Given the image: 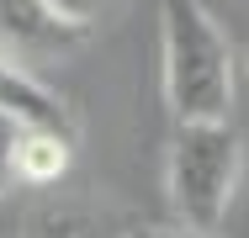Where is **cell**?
I'll return each instance as SVG.
<instances>
[{"label": "cell", "instance_id": "6da1fadb", "mask_svg": "<svg viewBox=\"0 0 249 238\" xmlns=\"http://www.w3.org/2000/svg\"><path fill=\"white\" fill-rule=\"evenodd\" d=\"M164 101L175 122H223L233 106V48L201 0L159 5Z\"/></svg>", "mask_w": 249, "mask_h": 238}, {"label": "cell", "instance_id": "7a4b0ae2", "mask_svg": "<svg viewBox=\"0 0 249 238\" xmlns=\"http://www.w3.org/2000/svg\"><path fill=\"white\" fill-rule=\"evenodd\" d=\"M244 180V143L223 122H175L170 138V212L180 228L217 233Z\"/></svg>", "mask_w": 249, "mask_h": 238}, {"label": "cell", "instance_id": "3957f363", "mask_svg": "<svg viewBox=\"0 0 249 238\" xmlns=\"http://www.w3.org/2000/svg\"><path fill=\"white\" fill-rule=\"evenodd\" d=\"M90 37L85 21L58 16L48 0H0V53L21 69L32 64H58Z\"/></svg>", "mask_w": 249, "mask_h": 238}, {"label": "cell", "instance_id": "277c9868", "mask_svg": "<svg viewBox=\"0 0 249 238\" xmlns=\"http://www.w3.org/2000/svg\"><path fill=\"white\" fill-rule=\"evenodd\" d=\"M0 111H11L21 127H53V133L80 138L74 111H69V106H64L48 85H37V74H32V69L11 64L5 53H0Z\"/></svg>", "mask_w": 249, "mask_h": 238}, {"label": "cell", "instance_id": "5b68a950", "mask_svg": "<svg viewBox=\"0 0 249 238\" xmlns=\"http://www.w3.org/2000/svg\"><path fill=\"white\" fill-rule=\"evenodd\" d=\"M21 238H133L117 212L90 201H43L27 212Z\"/></svg>", "mask_w": 249, "mask_h": 238}, {"label": "cell", "instance_id": "8992f818", "mask_svg": "<svg viewBox=\"0 0 249 238\" xmlns=\"http://www.w3.org/2000/svg\"><path fill=\"white\" fill-rule=\"evenodd\" d=\"M74 159V138L69 133H53V127H21L16 143V180L27 186H53Z\"/></svg>", "mask_w": 249, "mask_h": 238}, {"label": "cell", "instance_id": "52a82bcc", "mask_svg": "<svg viewBox=\"0 0 249 238\" xmlns=\"http://www.w3.org/2000/svg\"><path fill=\"white\" fill-rule=\"evenodd\" d=\"M16 143H21V122L0 111V196L16 186Z\"/></svg>", "mask_w": 249, "mask_h": 238}, {"label": "cell", "instance_id": "ba28073f", "mask_svg": "<svg viewBox=\"0 0 249 238\" xmlns=\"http://www.w3.org/2000/svg\"><path fill=\"white\" fill-rule=\"evenodd\" d=\"M48 5L69 21H85V27H96V16L106 11V0H48Z\"/></svg>", "mask_w": 249, "mask_h": 238}, {"label": "cell", "instance_id": "9c48e42d", "mask_svg": "<svg viewBox=\"0 0 249 238\" xmlns=\"http://www.w3.org/2000/svg\"><path fill=\"white\" fill-rule=\"evenodd\" d=\"M143 238H217V233H196V228H170V233H143Z\"/></svg>", "mask_w": 249, "mask_h": 238}, {"label": "cell", "instance_id": "30bf717a", "mask_svg": "<svg viewBox=\"0 0 249 238\" xmlns=\"http://www.w3.org/2000/svg\"><path fill=\"white\" fill-rule=\"evenodd\" d=\"M244 64H249V53H244Z\"/></svg>", "mask_w": 249, "mask_h": 238}]
</instances>
